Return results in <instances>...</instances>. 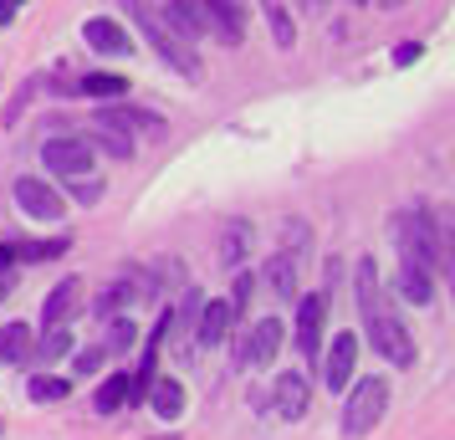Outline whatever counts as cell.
<instances>
[{"mask_svg": "<svg viewBox=\"0 0 455 440\" xmlns=\"http://www.w3.org/2000/svg\"><path fill=\"white\" fill-rule=\"evenodd\" d=\"M16 205H21L31 220H42V226H57V220H62V210H67L62 195L46 185V180H31V174L16 180Z\"/></svg>", "mask_w": 455, "mask_h": 440, "instance_id": "5b68a950", "label": "cell"}, {"mask_svg": "<svg viewBox=\"0 0 455 440\" xmlns=\"http://www.w3.org/2000/svg\"><path fill=\"white\" fill-rule=\"evenodd\" d=\"M148 404H154L159 420H180L185 415V384H180V379H159V384L148 389Z\"/></svg>", "mask_w": 455, "mask_h": 440, "instance_id": "ac0fdd59", "label": "cell"}, {"mask_svg": "<svg viewBox=\"0 0 455 440\" xmlns=\"http://www.w3.org/2000/svg\"><path fill=\"white\" fill-rule=\"evenodd\" d=\"M267 21H271V36H276V46H291V42H297V26H291V11H287V5H267Z\"/></svg>", "mask_w": 455, "mask_h": 440, "instance_id": "484cf974", "label": "cell"}, {"mask_svg": "<svg viewBox=\"0 0 455 440\" xmlns=\"http://www.w3.org/2000/svg\"><path fill=\"white\" fill-rule=\"evenodd\" d=\"M399 256H404V267L425 272L430 282L435 272H445V246H440V226H435L430 210L399 215Z\"/></svg>", "mask_w": 455, "mask_h": 440, "instance_id": "6da1fadb", "label": "cell"}, {"mask_svg": "<svg viewBox=\"0 0 455 440\" xmlns=\"http://www.w3.org/2000/svg\"><path fill=\"white\" fill-rule=\"evenodd\" d=\"M128 395H133V374H113V379H103V389H98V415H113V410H124L128 404Z\"/></svg>", "mask_w": 455, "mask_h": 440, "instance_id": "7402d4cb", "label": "cell"}, {"mask_svg": "<svg viewBox=\"0 0 455 440\" xmlns=\"http://www.w3.org/2000/svg\"><path fill=\"white\" fill-rule=\"evenodd\" d=\"M92 133H98V144H103L113 159H133V139H128V133H118V128H92Z\"/></svg>", "mask_w": 455, "mask_h": 440, "instance_id": "83f0119b", "label": "cell"}, {"mask_svg": "<svg viewBox=\"0 0 455 440\" xmlns=\"http://www.w3.org/2000/svg\"><path fill=\"white\" fill-rule=\"evenodd\" d=\"M399 297L414 302V308H430L435 302V282L425 272H414V267H399Z\"/></svg>", "mask_w": 455, "mask_h": 440, "instance_id": "44dd1931", "label": "cell"}, {"mask_svg": "<svg viewBox=\"0 0 455 440\" xmlns=\"http://www.w3.org/2000/svg\"><path fill=\"white\" fill-rule=\"evenodd\" d=\"M16 21V5H11V0H0V26H11Z\"/></svg>", "mask_w": 455, "mask_h": 440, "instance_id": "e575fe53", "label": "cell"}, {"mask_svg": "<svg viewBox=\"0 0 455 440\" xmlns=\"http://www.w3.org/2000/svg\"><path fill=\"white\" fill-rule=\"evenodd\" d=\"M11 292H16V276H11V272H0V302H5Z\"/></svg>", "mask_w": 455, "mask_h": 440, "instance_id": "836d02e7", "label": "cell"}, {"mask_svg": "<svg viewBox=\"0 0 455 440\" xmlns=\"http://www.w3.org/2000/svg\"><path fill=\"white\" fill-rule=\"evenodd\" d=\"M133 338H139L133 317H113V323H108V348H103V354H128V348H133Z\"/></svg>", "mask_w": 455, "mask_h": 440, "instance_id": "cb8c5ba5", "label": "cell"}, {"mask_svg": "<svg viewBox=\"0 0 455 440\" xmlns=\"http://www.w3.org/2000/svg\"><path fill=\"white\" fill-rule=\"evenodd\" d=\"M72 200H77V205H98V200H103V180H98V174L72 180Z\"/></svg>", "mask_w": 455, "mask_h": 440, "instance_id": "f546056e", "label": "cell"}, {"mask_svg": "<svg viewBox=\"0 0 455 440\" xmlns=\"http://www.w3.org/2000/svg\"><path fill=\"white\" fill-rule=\"evenodd\" d=\"M419 52H425L419 42H404V46H394V62H399V67H414V62H419Z\"/></svg>", "mask_w": 455, "mask_h": 440, "instance_id": "d6a6232c", "label": "cell"}, {"mask_svg": "<svg viewBox=\"0 0 455 440\" xmlns=\"http://www.w3.org/2000/svg\"><path fill=\"white\" fill-rule=\"evenodd\" d=\"M276 348H282V317H261V323L241 338L235 364H241V369H267L271 358H276Z\"/></svg>", "mask_w": 455, "mask_h": 440, "instance_id": "8992f818", "label": "cell"}, {"mask_svg": "<svg viewBox=\"0 0 455 440\" xmlns=\"http://www.w3.org/2000/svg\"><path fill=\"white\" fill-rule=\"evenodd\" d=\"M77 92H87V98H128V77H118V72H87L77 83Z\"/></svg>", "mask_w": 455, "mask_h": 440, "instance_id": "603a6c76", "label": "cell"}, {"mask_svg": "<svg viewBox=\"0 0 455 440\" xmlns=\"http://www.w3.org/2000/svg\"><path fill=\"white\" fill-rule=\"evenodd\" d=\"M0 430H5V425H0Z\"/></svg>", "mask_w": 455, "mask_h": 440, "instance_id": "d590c367", "label": "cell"}, {"mask_svg": "<svg viewBox=\"0 0 455 440\" xmlns=\"http://www.w3.org/2000/svg\"><path fill=\"white\" fill-rule=\"evenodd\" d=\"M77 364V374H98V364H103V348H83V354L72 358Z\"/></svg>", "mask_w": 455, "mask_h": 440, "instance_id": "1f68e13d", "label": "cell"}, {"mask_svg": "<svg viewBox=\"0 0 455 440\" xmlns=\"http://www.w3.org/2000/svg\"><path fill=\"white\" fill-rule=\"evenodd\" d=\"M128 16L144 26V36L154 42V52H159V62L174 67L180 77H200V57H195V46H185L174 31H169L164 21H159V11H148V5H128Z\"/></svg>", "mask_w": 455, "mask_h": 440, "instance_id": "7a4b0ae2", "label": "cell"}, {"mask_svg": "<svg viewBox=\"0 0 455 440\" xmlns=\"http://www.w3.org/2000/svg\"><path fill=\"white\" fill-rule=\"evenodd\" d=\"M389 410V379H363L358 389H348V410H343V436L363 440Z\"/></svg>", "mask_w": 455, "mask_h": 440, "instance_id": "3957f363", "label": "cell"}, {"mask_svg": "<svg viewBox=\"0 0 455 440\" xmlns=\"http://www.w3.org/2000/svg\"><path fill=\"white\" fill-rule=\"evenodd\" d=\"M26 395H31V404H57V399L67 395V379L42 374V379H31V384H26Z\"/></svg>", "mask_w": 455, "mask_h": 440, "instance_id": "d4e9b609", "label": "cell"}, {"mask_svg": "<svg viewBox=\"0 0 455 440\" xmlns=\"http://www.w3.org/2000/svg\"><path fill=\"white\" fill-rule=\"evenodd\" d=\"M271 410L282 420H297L302 410H307V379L302 374H282L276 384H271Z\"/></svg>", "mask_w": 455, "mask_h": 440, "instance_id": "9a60e30c", "label": "cell"}, {"mask_svg": "<svg viewBox=\"0 0 455 440\" xmlns=\"http://www.w3.org/2000/svg\"><path fill=\"white\" fill-rule=\"evenodd\" d=\"M67 241H31V246H11V261L21 256V261H52V256H62Z\"/></svg>", "mask_w": 455, "mask_h": 440, "instance_id": "4316f807", "label": "cell"}, {"mask_svg": "<svg viewBox=\"0 0 455 440\" xmlns=\"http://www.w3.org/2000/svg\"><path fill=\"white\" fill-rule=\"evenodd\" d=\"M83 42L92 46V52H103V57H133V36H128L118 21H108V16L83 21Z\"/></svg>", "mask_w": 455, "mask_h": 440, "instance_id": "9c48e42d", "label": "cell"}, {"mask_svg": "<svg viewBox=\"0 0 455 440\" xmlns=\"http://www.w3.org/2000/svg\"><path fill=\"white\" fill-rule=\"evenodd\" d=\"M159 21H169V31L180 36V42H195L200 31H210L205 26V5H189V0H169L164 11H159Z\"/></svg>", "mask_w": 455, "mask_h": 440, "instance_id": "4fadbf2b", "label": "cell"}, {"mask_svg": "<svg viewBox=\"0 0 455 440\" xmlns=\"http://www.w3.org/2000/svg\"><path fill=\"white\" fill-rule=\"evenodd\" d=\"M205 26H215V36L226 46H241V36H246V11H241V5H226V0H210Z\"/></svg>", "mask_w": 455, "mask_h": 440, "instance_id": "5bb4252c", "label": "cell"}, {"mask_svg": "<svg viewBox=\"0 0 455 440\" xmlns=\"http://www.w3.org/2000/svg\"><path fill=\"white\" fill-rule=\"evenodd\" d=\"M31 354H42L46 364H52V358H62V354H72V333H67V328H57V333H46Z\"/></svg>", "mask_w": 455, "mask_h": 440, "instance_id": "f1b7e54d", "label": "cell"}, {"mask_svg": "<svg viewBox=\"0 0 455 440\" xmlns=\"http://www.w3.org/2000/svg\"><path fill=\"white\" fill-rule=\"evenodd\" d=\"M267 282H271V292L282 297V302H297V261H291L287 252L267 261Z\"/></svg>", "mask_w": 455, "mask_h": 440, "instance_id": "d6986e66", "label": "cell"}, {"mask_svg": "<svg viewBox=\"0 0 455 440\" xmlns=\"http://www.w3.org/2000/svg\"><path fill=\"white\" fill-rule=\"evenodd\" d=\"M92 128H118V133L133 139V128H159V118L154 113H139V108H98L92 113Z\"/></svg>", "mask_w": 455, "mask_h": 440, "instance_id": "2e32d148", "label": "cell"}, {"mask_svg": "<svg viewBox=\"0 0 455 440\" xmlns=\"http://www.w3.org/2000/svg\"><path fill=\"white\" fill-rule=\"evenodd\" d=\"M42 164L52 169V174L83 180V174H92V144H83V139H46L42 144Z\"/></svg>", "mask_w": 455, "mask_h": 440, "instance_id": "277c9868", "label": "cell"}, {"mask_svg": "<svg viewBox=\"0 0 455 440\" xmlns=\"http://www.w3.org/2000/svg\"><path fill=\"white\" fill-rule=\"evenodd\" d=\"M77 297H83V282H77V276H67V282L52 287V297H46V308H42V328L46 333L67 328V317L77 313Z\"/></svg>", "mask_w": 455, "mask_h": 440, "instance_id": "30bf717a", "label": "cell"}, {"mask_svg": "<svg viewBox=\"0 0 455 440\" xmlns=\"http://www.w3.org/2000/svg\"><path fill=\"white\" fill-rule=\"evenodd\" d=\"M31 358V328L26 323H5L0 328V364H26Z\"/></svg>", "mask_w": 455, "mask_h": 440, "instance_id": "ffe728a7", "label": "cell"}, {"mask_svg": "<svg viewBox=\"0 0 455 440\" xmlns=\"http://www.w3.org/2000/svg\"><path fill=\"white\" fill-rule=\"evenodd\" d=\"M363 328H369V338H373V348H379V354L389 358V364H399V369H404V364H414L410 333H404V323H399V317H394L389 308H384V313L373 317V323H363Z\"/></svg>", "mask_w": 455, "mask_h": 440, "instance_id": "52a82bcc", "label": "cell"}, {"mask_svg": "<svg viewBox=\"0 0 455 440\" xmlns=\"http://www.w3.org/2000/svg\"><path fill=\"white\" fill-rule=\"evenodd\" d=\"M323 317H328V297L312 292V297H297V354L317 358V348H323Z\"/></svg>", "mask_w": 455, "mask_h": 440, "instance_id": "ba28073f", "label": "cell"}, {"mask_svg": "<svg viewBox=\"0 0 455 440\" xmlns=\"http://www.w3.org/2000/svg\"><path fill=\"white\" fill-rule=\"evenodd\" d=\"M353 364H358V338H353V333H338V338H332L328 364H323V379H328V389H348Z\"/></svg>", "mask_w": 455, "mask_h": 440, "instance_id": "7c38bea8", "label": "cell"}, {"mask_svg": "<svg viewBox=\"0 0 455 440\" xmlns=\"http://www.w3.org/2000/svg\"><path fill=\"white\" fill-rule=\"evenodd\" d=\"M251 302V276L246 272H235V292H230V313H241Z\"/></svg>", "mask_w": 455, "mask_h": 440, "instance_id": "4dcf8cb0", "label": "cell"}, {"mask_svg": "<svg viewBox=\"0 0 455 440\" xmlns=\"http://www.w3.org/2000/svg\"><path fill=\"white\" fill-rule=\"evenodd\" d=\"M246 256H251V226L246 220H230L226 236H220V267H226V272H241Z\"/></svg>", "mask_w": 455, "mask_h": 440, "instance_id": "e0dca14e", "label": "cell"}, {"mask_svg": "<svg viewBox=\"0 0 455 440\" xmlns=\"http://www.w3.org/2000/svg\"><path fill=\"white\" fill-rule=\"evenodd\" d=\"M230 323H235V313H230V302H200V317H195V343L200 348H215L220 338L230 333Z\"/></svg>", "mask_w": 455, "mask_h": 440, "instance_id": "8fae6325", "label": "cell"}]
</instances>
